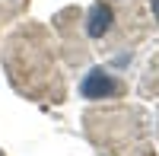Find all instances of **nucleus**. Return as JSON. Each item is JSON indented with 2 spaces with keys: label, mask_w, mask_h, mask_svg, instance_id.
I'll list each match as a JSON object with an SVG mask.
<instances>
[{
  "label": "nucleus",
  "mask_w": 159,
  "mask_h": 156,
  "mask_svg": "<svg viewBox=\"0 0 159 156\" xmlns=\"http://www.w3.org/2000/svg\"><path fill=\"white\" fill-rule=\"evenodd\" d=\"M111 22H115V16H111V7L108 3H92L89 19H86V32L92 38H102V35H108Z\"/></svg>",
  "instance_id": "nucleus-2"
},
{
  "label": "nucleus",
  "mask_w": 159,
  "mask_h": 156,
  "mask_svg": "<svg viewBox=\"0 0 159 156\" xmlns=\"http://www.w3.org/2000/svg\"><path fill=\"white\" fill-rule=\"evenodd\" d=\"M153 3H156V13H159V0H153Z\"/></svg>",
  "instance_id": "nucleus-3"
},
{
  "label": "nucleus",
  "mask_w": 159,
  "mask_h": 156,
  "mask_svg": "<svg viewBox=\"0 0 159 156\" xmlns=\"http://www.w3.org/2000/svg\"><path fill=\"white\" fill-rule=\"evenodd\" d=\"M0 156H3V153H0Z\"/></svg>",
  "instance_id": "nucleus-4"
},
{
  "label": "nucleus",
  "mask_w": 159,
  "mask_h": 156,
  "mask_svg": "<svg viewBox=\"0 0 159 156\" xmlns=\"http://www.w3.org/2000/svg\"><path fill=\"white\" fill-rule=\"evenodd\" d=\"M118 89H121V83H118L111 73H105L102 67H96V70L86 73V80H83V86H80V93H83L86 99H108V96L118 93Z\"/></svg>",
  "instance_id": "nucleus-1"
}]
</instances>
